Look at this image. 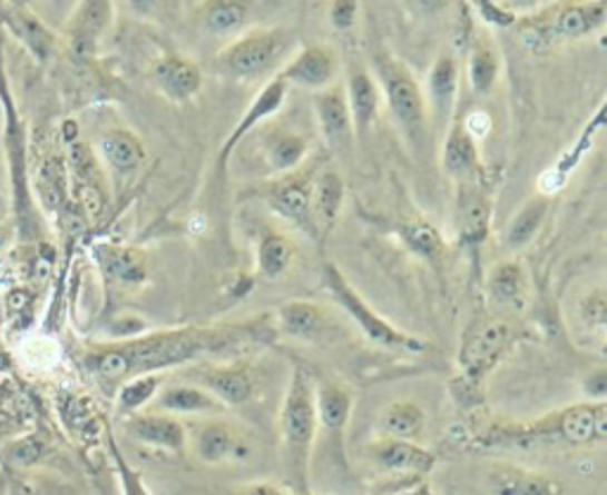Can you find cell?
<instances>
[{
	"label": "cell",
	"mask_w": 607,
	"mask_h": 495,
	"mask_svg": "<svg viewBox=\"0 0 607 495\" xmlns=\"http://www.w3.org/2000/svg\"><path fill=\"white\" fill-rule=\"evenodd\" d=\"M254 339H260L256 325L161 329V333L90 348L84 356V368L105 389H119L134 377L161 375L169 368L199 360L202 356L224 354L233 346Z\"/></svg>",
	"instance_id": "cell-1"
},
{
	"label": "cell",
	"mask_w": 607,
	"mask_h": 495,
	"mask_svg": "<svg viewBox=\"0 0 607 495\" xmlns=\"http://www.w3.org/2000/svg\"><path fill=\"white\" fill-rule=\"evenodd\" d=\"M607 436L605 400L579 403L535 422H499L487 427L477 444L484 448H537V446H594Z\"/></svg>",
	"instance_id": "cell-2"
},
{
	"label": "cell",
	"mask_w": 607,
	"mask_h": 495,
	"mask_svg": "<svg viewBox=\"0 0 607 495\" xmlns=\"http://www.w3.org/2000/svg\"><path fill=\"white\" fill-rule=\"evenodd\" d=\"M285 467L292 491L311 495V455L319 434L316 382L302 365H294L281 408Z\"/></svg>",
	"instance_id": "cell-3"
},
{
	"label": "cell",
	"mask_w": 607,
	"mask_h": 495,
	"mask_svg": "<svg viewBox=\"0 0 607 495\" xmlns=\"http://www.w3.org/2000/svg\"><path fill=\"white\" fill-rule=\"evenodd\" d=\"M0 112H3V145L10 169V186H12V205H14V218L17 230L25 240H31L33 232L39 230V214L33 207L31 197V182L27 171V128L17 112L14 98L10 93V83L3 65V36H0Z\"/></svg>",
	"instance_id": "cell-4"
},
{
	"label": "cell",
	"mask_w": 607,
	"mask_h": 495,
	"mask_svg": "<svg viewBox=\"0 0 607 495\" xmlns=\"http://www.w3.org/2000/svg\"><path fill=\"white\" fill-rule=\"evenodd\" d=\"M512 341L515 333L508 323L491 316H480L472 320L463 335L461 352H458V368H461V377H458L461 392L458 394H461V400H477V396L482 394L484 382L496 370V365L503 360Z\"/></svg>",
	"instance_id": "cell-5"
},
{
	"label": "cell",
	"mask_w": 607,
	"mask_h": 495,
	"mask_svg": "<svg viewBox=\"0 0 607 495\" xmlns=\"http://www.w3.org/2000/svg\"><path fill=\"white\" fill-rule=\"evenodd\" d=\"M323 285L330 291V297L335 299V304L363 329V335L373 344L382 348H392V352H407V354H422L428 348V344L422 339L401 333V329L394 327L390 320L378 316L375 310L368 306V301H363L359 291L346 283V278L335 264H325Z\"/></svg>",
	"instance_id": "cell-6"
},
{
	"label": "cell",
	"mask_w": 607,
	"mask_h": 495,
	"mask_svg": "<svg viewBox=\"0 0 607 495\" xmlns=\"http://www.w3.org/2000/svg\"><path fill=\"white\" fill-rule=\"evenodd\" d=\"M373 65L378 75L375 81L382 86L384 100H388L399 128L411 140H422L428 126V100L411 69L394 58H388V55H375Z\"/></svg>",
	"instance_id": "cell-7"
},
{
	"label": "cell",
	"mask_w": 607,
	"mask_h": 495,
	"mask_svg": "<svg viewBox=\"0 0 607 495\" xmlns=\"http://www.w3.org/2000/svg\"><path fill=\"white\" fill-rule=\"evenodd\" d=\"M287 46V33L281 29H260L252 31L243 39L233 41L218 52L216 67L221 75L228 79H256L264 71L281 60V55Z\"/></svg>",
	"instance_id": "cell-8"
},
{
	"label": "cell",
	"mask_w": 607,
	"mask_h": 495,
	"mask_svg": "<svg viewBox=\"0 0 607 495\" xmlns=\"http://www.w3.org/2000/svg\"><path fill=\"white\" fill-rule=\"evenodd\" d=\"M605 22V6H562L554 14L531 29V39H527L529 48L550 46L554 41L579 39V36L600 29Z\"/></svg>",
	"instance_id": "cell-9"
},
{
	"label": "cell",
	"mask_w": 607,
	"mask_h": 495,
	"mask_svg": "<svg viewBox=\"0 0 607 495\" xmlns=\"http://www.w3.org/2000/svg\"><path fill=\"white\" fill-rule=\"evenodd\" d=\"M340 71L337 55L325 46H309L302 52L283 67L278 79H283L287 86H300L311 90H325L333 88Z\"/></svg>",
	"instance_id": "cell-10"
},
{
	"label": "cell",
	"mask_w": 607,
	"mask_h": 495,
	"mask_svg": "<svg viewBox=\"0 0 607 495\" xmlns=\"http://www.w3.org/2000/svg\"><path fill=\"white\" fill-rule=\"evenodd\" d=\"M268 207L287 218L290 224L309 232L314 240H319V230L314 224V214H311V180L300 176H287L266 190Z\"/></svg>",
	"instance_id": "cell-11"
},
{
	"label": "cell",
	"mask_w": 607,
	"mask_h": 495,
	"mask_svg": "<svg viewBox=\"0 0 607 495\" xmlns=\"http://www.w3.org/2000/svg\"><path fill=\"white\" fill-rule=\"evenodd\" d=\"M287 83L283 79L275 77L273 81H268L262 90H260V96H256L249 105L247 112L243 115V119L237 121V126L233 128V131L228 133L226 142H224V148H221L218 152V171H224L228 167V161H231V155L237 150V145H241L256 126H260L262 121H266L268 117H273L275 112H278V109L283 107L285 102V96H287Z\"/></svg>",
	"instance_id": "cell-12"
},
{
	"label": "cell",
	"mask_w": 607,
	"mask_h": 495,
	"mask_svg": "<svg viewBox=\"0 0 607 495\" xmlns=\"http://www.w3.org/2000/svg\"><path fill=\"white\" fill-rule=\"evenodd\" d=\"M126 432L147 448L183 453L188 446V432L183 427V422L167 413L131 415L126 419Z\"/></svg>",
	"instance_id": "cell-13"
},
{
	"label": "cell",
	"mask_w": 607,
	"mask_h": 495,
	"mask_svg": "<svg viewBox=\"0 0 607 495\" xmlns=\"http://www.w3.org/2000/svg\"><path fill=\"white\" fill-rule=\"evenodd\" d=\"M193 453L197 461L207 465H224L228 461H241L247 455L243 438L224 419H212L199 425L193 434Z\"/></svg>",
	"instance_id": "cell-14"
},
{
	"label": "cell",
	"mask_w": 607,
	"mask_h": 495,
	"mask_svg": "<svg viewBox=\"0 0 607 495\" xmlns=\"http://www.w3.org/2000/svg\"><path fill=\"white\" fill-rule=\"evenodd\" d=\"M199 387L209 392L224 408H237L254 396V377L241 365H209L197 373Z\"/></svg>",
	"instance_id": "cell-15"
},
{
	"label": "cell",
	"mask_w": 607,
	"mask_h": 495,
	"mask_svg": "<svg viewBox=\"0 0 607 495\" xmlns=\"http://www.w3.org/2000/svg\"><path fill=\"white\" fill-rule=\"evenodd\" d=\"M153 79L161 93L174 102H188L199 93L202 83H205L197 62L183 58V55H167V58L157 60Z\"/></svg>",
	"instance_id": "cell-16"
},
{
	"label": "cell",
	"mask_w": 607,
	"mask_h": 495,
	"mask_svg": "<svg viewBox=\"0 0 607 495\" xmlns=\"http://www.w3.org/2000/svg\"><path fill=\"white\" fill-rule=\"evenodd\" d=\"M109 20H112V3H81L67 29L71 52L81 60L94 58Z\"/></svg>",
	"instance_id": "cell-17"
},
{
	"label": "cell",
	"mask_w": 607,
	"mask_h": 495,
	"mask_svg": "<svg viewBox=\"0 0 607 495\" xmlns=\"http://www.w3.org/2000/svg\"><path fill=\"white\" fill-rule=\"evenodd\" d=\"M368 455L373 457L375 465L388 472L399 474H428L437 465V455L428 448H422L415 442H401V438H382L368 448Z\"/></svg>",
	"instance_id": "cell-18"
},
{
	"label": "cell",
	"mask_w": 607,
	"mask_h": 495,
	"mask_svg": "<svg viewBox=\"0 0 607 495\" xmlns=\"http://www.w3.org/2000/svg\"><path fill=\"white\" fill-rule=\"evenodd\" d=\"M346 105L349 115H352V128L354 136L363 138L368 128L373 126L378 109H380V86L371 71L354 65L349 69V81H346Z\"/></svg>",
	"instance_id": "cell-19"
},
{
	"label": "cell",
	"mask_w": 607,
	"mask_h": 495,
	"mask_svg": "<svg viewBox=\"0 0 607 495\" xmlns=\"http://www.w3.org/2000/svg\"><path fill=\"white\" fill-rule=\"evenodd\" d=\"M0 22L20 39L39 62H46L55 48L52 31L25 3H0Z\"/></svg>",
	"instance_id": "cell-20"
},
{
	"label": "cell",
	"mask_w": 607,
	"mask_h": 495,
	"mask_svg": "<svg viewBox=\"0 0 607 495\" xmlns=\"http://www.w3.org/2000/svg\"><path fill=\"white\" fill-rule=\"evenodd\" d=\"M491 495H562L565 486L550 474L501 465L489 474Z\"/></svg>",
	"instance_id": "cell-21"
},
{
	"label": "cell",
	"mask_w": 607,
	"mask_h": 495,
	"mask_svg": "<svg viewBox=\"0 0 607 495\" xmlns=\"http://www.w3.org/2000/svg\"><path fill=\"white\" fill-rule=\"evenodd\" d=\"M458 237L463 247H480L489 237L491 205L477 186H463L458 197Z\"/></svg>",
	"instance_id": "cell-22"
},
{
	"label": "cell",
	"mask_w": 607,
	"mask_h": 495,
	"mask_svg": "<svg viewBox=\"0 0 607 495\" xmlns=\"http://www.w3.org/2000/svg\"><path fill=\"white\" fill-rule=\"evenodd\" d=\"M314 109L321 123V131L330 145H344L354 136L352 115H349V105L344 88H325L314 98Z\"/></svg>",
	"instance_id": "cell-23"
},
{
	"label": "cell",
	"mask_w": 607,
	"mask_h": 495,
	"mask_svg": "<svg viewBox=\"0 0 607 495\" xmlns=\"http://www.w3.org/2000/svg\"><path fill=\"white\" fill-rule=\"evenodd\" d=\"M344 201V180L337 171H323L311 180V214L319 230V240L335 226Z\"/></svg>",
	"instance_id": "cell-24"
},
{
	"label": "cell",
	"mask_w": 607,
	"mask_h": 495,
	"mask_svg": "<svg viewBox=\"0 0 607 495\" xmlns=\"http://www.w3.org/2000/svg\"><path fill=\"white\" fill-rule=\"evenodd\" d=\"M157 408L167 415H218L226 408L195 384H172L157 394Z\"/></svg>",
	"instance_id": "cell-25"
},
{
	"label": "cell",
	"mask_w": 607,
	"mask_h": 495,
	"mask_svg": "<svg viewBox=\"0 0 607 495\" xmlns=\"http://www.w3.org/2000/svg\"><path fill=\"white\" fill-rule=\"evenodd\" d=\"M352 408H354L352 394L337 387V384H319L316 387L319 427L333 438L335 444L342 442L349 417H352Z\"/></svg>",
	"instance_id": "cell-26"
},
{
	"label": "cell",
	"mask_w": 607,
	"mask_h": 495,
	"mask_svg": "<svg viewBox=\"0 0 607 495\" xmlns=\"http://www.w3.org/2000/svg\"><path fill=\"white\" fill-rule=\"evenodd\" d=\"M458 77L461 69L453 55L444 52L439 55L437 62L430 69L428 88H430V107L439 121H449L451 112L456 109V96H458Z\"/></svg>",
	"instance_id": "cell-27"
},
{
	"label": "cell",
	"mask_w": 607,
	"mask_h": 495,
	"mask_svg": "<svg viewBox=\"0 0 607 495\" xmlns=\"http://www.w3.org/2000/svg\"><path fill=\"white\" fill-rule=\"evenodd\" d=\"M444 169L453 178H470L480 169V148H477V140L466 131L463 121H453L447 142H444Z\"/></svg>",
	"instance_id": "cell-28"
},
{
	"label": "cell",
	"mask_w": 607,
	"mask_h": 495,
	"mask_svg": "<svg viewBox=\"0 0 607 495\" xmlns=\"http://www.w3.org/2000/svg\"><path fill=\"white\" fill-rule=\"evenodd\" d=\"M278 327L294 339H316L325 333L327 314L314 301H287L278 310Z\"/></svg>",
	"instance_id": "cell-29"
},
{
	"label": "cell",
	"mask_w": 607,
	"mask_h": 495,
	"mask_svg": "<svg viewBox=\"0 0 607 495\" xmlns=\"http://www.w3.org/2000/svg\"><path fill=\"white\" fill-rule=\"evenodd\" d=\"M98 150H100V157L117 174L136 171L145 159V148L138 140V136H134L131 131H124V128H115V131L105 133L98 142Z\"/></svg>",
	"instance_id": "cell-30"
},
{
	"label": "cell",
	"mask_w": 607,
	"mask_h": 495,
	"mask_svg": "<svg viewBox=\"0 0 607 495\" xmlns=\"http://www.w3.org/2000/svg\"><path fill=\"white\" fill-rule=\"evenodd\" d=\"M548 209H550V199L546 195H537V197L527 199L506 228V245L510 249L527 247L541 230L546 216H548Z\"/></svg>",
	"instance_id": "cell-31"
},
{
	"label": "cell",
	"mask_w": 607,
	"mask_h": 495,
	"mask_svg": "<svg viewBox=\"0 0 607 495\" xmlns=\"http://www.w3.org/2000/svg\"><path fill=\"white\" fill-rule=\"evenodd\" d=\"M294 256H297V247L285 235L268 232L256 249V273L264 280H278L292 268Z\"/></svg>",
	"instance_id": "cell-32"
},
{
	"label": "cell",
	"mask_w": 607,
	"mask_h": 495,
	"mask_svg": "<svg viewBox=\"0 0 607 495\" xmlns=\"http://www.w3.org/2000/svg\"><path fill=\"white\" fill-rule=\"evenodd\" d=\"M98 259L109 280L124 287H138L145 280V264L134 249L124 247H100Z\"/></svg>",
	"instance_id": "cell-33"
},
{
	"label": "cell",
	"mask_w": 607,
	"mask_h": 495,
	"mask_svg": "<svg viewBox=\"0 0 607 495\" xmlns=\"http://www.w3.org/2000/svg\"><path fill=\"white\" fill-rule=\"evenodd\" d=\"M382 429L390 438H401V442H415L425 429V410L413 400H396L382 413Z\"/></svg>",
	"instance_id": "cell-34"
},
{
	"label": "cell",
	"mask_w": 607,
	"mask_h": 495,
	"mask_svg": "<svg viewBox=\"0 0 607 495\" xmlns=\"http://www.w3.org/2000/svg\"><path fill=\"white\" fill-rule=\"evenodd\" d=\"M399 237L407 245V249L422 261L439 264L444 259V240H441L439 230L430 221H425V218H415V221L403 224L399 228Z\"/></svg>",
	"instance_id": "cell-35"
},
{
	"label": "cell",
	"mask_w": 607,
	"mask_h": 495,
	"mask_svg": "<svg viewBox=\"0 0 607 495\" xmlns=\"http://www.w3.org/2000/svg\"><path fill=\"white\" fill-rule=\"evenodd\" d=\"M36 197L46 211H58L67 199V171L60 159H46L36 174Z\"/></svg>",
	"instance_id": "cell-36"
},
{
	"label": "cell",
	"mask_w": 607,
	"mask_h": 495,
	"mask_svg": "<svg viewBox=\"0 0 607 495\" xmlns=\"http://www.w3.org/2000/svg\"><path fill=\"white\" fill-rule=\"evenodd\" d=\"M164 384L161 375H140L124 382L117 389V413L124 417L138 415L147 403L155 400Z\"/></svg>",
	"instance_id": "cell-37"
},
{
	"label": "cell",
	"mask_w": 607,
	"mask_h": 495,
	"mask_svg": "<svg viewBox=\"0 0 607 495\" xmlns=\"http://www.w3.org/2000/svg\"><path fill=\"white\" fill-rule=\"evenodd\" d=\"M525 270L518 261H503L489 275V295L496 304L515 306L525 297Z\"/></svg>",
	"instance_id": "cell-38"
},
{
	"label": "cell",
	"mask_w": 607,
	"mask_h": 495,
	"mask_svg": "<svg viewBox=\"0 0 607 495\" xmlns=\"http://www.w3.org/2000/svg\"><path fill=\"white\" fill-rule=\"evenodd\" d=\"M501 71V60L496 50L487 43L480 41L474 43L470 52V62H468V75H470V86L477 96H487L493 90L496 79H499Z\"/></svg>",
	"instance_id": "cell-39"
},
{
	"label": "cell",
	"mask_w": 607,
	"mask_h": 495,
	"mask_svg": "<svg viewBox=\"0 0 607 495\" xmlns=\"http://www.w3.org/2000/svg\"><path fill=\"white\" fill-rule=\"evenodd\" d=\"M306 140L297 133H275L266 142V159L275 174H290L306 157Z\"/></svg>",
	"instance_id": "cell-40"
},
{
	"label": "cell",
	"mask_w": 607,
	"mask_h": 495,
	"mask_svg": "<svg viewBox=\"0 0 607 495\" xmlns=\"http://www.w3.org/2000/svg\"><path fill=\"white\" fill-rule=\"evenodd\" d=\"M247 14L249 10L245 3L216 0V3H209L205 12H202V22H205V29L214 36H231L245 27Z\"/></svg>",
	"instance_id": "cell-41"
},
{
	"label": "cell",
	"mask_w": 607,
	"mask_h": 495,
	"mask_svg": "<svg viewBox=\"0 0 607 495\" xmlns=\"http://www.w3.org/2000/svg\"><path fill=\"white\" fill-rule=\"evenodd\" d=\"M107 446H109V455H112L115 467H117V476H119V486H121V495H153L150 488L145 486L143 476L138 474V469H134L128 465V461L124 457V453L119 451V446L115 444L112 434L107 432Z\"/></svg>",
	"instance_id": "cell-42"
},
{
	"label": "cell",
	"mask_w": 607,
	"mask_h": 495,
	"mask_svg": "<svg viewBox=\"0 0 607 495\" xmlns=\"http://www.w3.org/2000/svg\"><path fill=\"white\" fill-rule=\"evenodd\" d=\"M46 453V446L43 442H39L36 436H29V438H22V442H17L12 448H10V461L14 465H22V467H29L33 463H39L41 457Z\"/></svg>",
	"instance_id": "cell-43"
},
{
	"label": "cell",
	"mask_w": 607,
	"mask_h": 495,
	"mask_svg": "<svg viewBox=\"0 0 607 495\" xmlns=\"http://www.w3.org/2000/svg\"><path fill=\"white\" fill-rule=\"evenodd\" d=\"M356 14H359V3L354 0H337L330 8V22L337 31H349L356 24Z\"/></svg>",
	"instance_id": "cell-44"
},
{
	"label": "cell",
	"mask_w": 607,
	"mask_h": 495,
	"mask_svg": "<svg viewBox=\"0 0 607 495\" xmlns=\"http://www.w3.org/2000/svg\"><path fill=\"white\" fill-rule=\"evenodd\" d=\"M477 8L482 10V14L487 17V20L491 24H499V27H508L515 22V14H510L506 8H496L491 3H487V0H482V3H477Z\"/></svg>",
	"instance_id": "cell-45"
},
{
	"label": "cell",
	"mask_w": 607,
	"mask_h": 495,
	"mask_svg": "<svg viewBox=\"0 0 607 495\" xmlns=\"http://www.w3.org/2000/svg\"><path fill=\"white\" fill-rule=\"evenodd\" d=\"M235 495H283V491L275 488L273 484H252L241 488Z\"/></svg>",
	"instance_id": "cell-46"
}]
</instances>
